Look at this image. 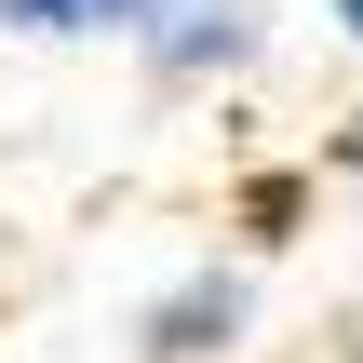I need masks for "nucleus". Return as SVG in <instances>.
Returning <instances> with one entry per match:
<instances>
[{
    "mask_svg": "<svg viewBox=\"0 0 363 363\" xmlns=\"http://www.w3.org/2000/svg\"><path fill=\"white\" fill-rule=\"evenodd\" d=\"M256 310H269V283H256L242 242L229 256H189L175 283L135 296V363H242L256 350Z\"/></svg>",
    "mask_w": 363,
    "mask_h": 363,
    "instance_id": "nucleus-1",
    "label": "nucleus"
},
{
    "mask_svg": "<svg viewBox=\"0 0 363 363\" xmlns=\"http://www.w3.org/2000/svg\"><path fill=\"white\" fill-rule=\"evenodd\" d=\"M121 54H135L162 94H229V81L269 67V0H162Z\"/></svg>",
    "mask_w": 363,
    "mask_h": 363,
    "instance_id": "nucleus-2",
    "label": "nucleus"
},
{
    "mask_svg": "<svg viewBox=\"0 0 363 363\" xmlns=\"http://www.w3.org/2000/svg\"><path fill=\"white\" fill-rule=\"evenodd\" d=\"M310 202H323V162H269V175H242V202H229V216H242V256H283Z\"/></svg>",
    "mask_w": 363,
    "mask_h": 363,
    "instance_id": "nucleus-3",
    "label": "nucleus"
},
{
    "mask_svg": "<svg viewBox=\"0 0 363 363\" xmlns=\"http://www.w3.org/2000/svg\"><path fill=\"white\" fill-rule=\"evenodd\" d=\"M0 40L54 54V40H94V13H81V0H0Z\"/></svg>",
    "mask_w": 363,
    "mask_h": 363,
    "instance_id": "nucleus-4",
    "label": "nucleus"
},
{
    "mask_svg": "<svg viewBox=\"0 0 363 363\" xmlns=\"http://www.w3.org/2000/svg\"><path fill=\"white\" fill-rule=\"evenodd\" d=\"M323 189H337V202H350V216H363V108H350V121H337V135H323Z\"/></svg>",
    "mask_w": 363,
    "mask_h": 363,
    "instance_id": "nucleus-5",
    "label": "nucleus"
},
{
    "mask_svg": "<svg viewBox=\"0 0 363 363\" xmlns=\"http://www.w3.org/2000/svg\"><path fill=\"white\" fill-rule=\"evenodd\" d=\"M81 13H94V40H135V27H148L162 0H81Z\"/></svg>",
    "mask_w": 363,
    "mask_h": 363,
    "instance_id": "nucleus-6",
    "label": "nucleus"
},
{
    "mask_svg": "<svg viewBox=\"0 0 363 363\" xmlns=\"http://www.w3.org/2000/svg\"><path fill=\"white\" fill-rule=\"evenodd\" d=\"M323 13H337V40H350V54H363V0H323Z\"/></svg>",
    "mask_w": 363,
    "mask_h": 363,
    "instance_id": "nucleus-7",
    "label": "nucleus"
}]
</instances>
